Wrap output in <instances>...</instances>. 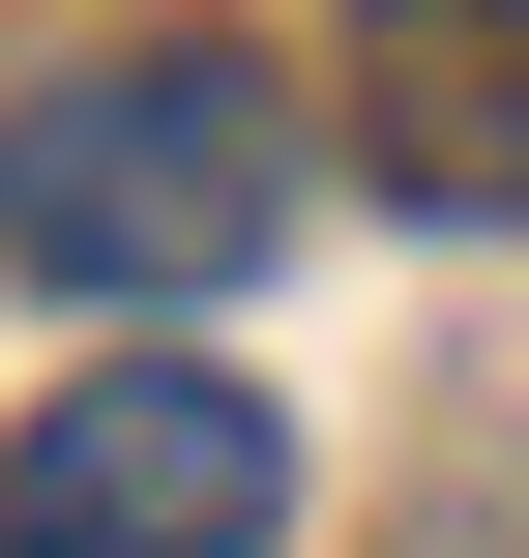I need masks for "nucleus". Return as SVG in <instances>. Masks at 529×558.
<instances>
[{
	"mask_svg": "<svg viewBox=\"0 0 529 558\" xmlns=\"http://www.w3.org/2000/svg\"><path fill=\"white\" fill-rule=\"evenodd\" d=\"M265 530H294V412L206 353H88L0 441V558H265Z\"/></svg>",
	"mask_w": 529,
	"mask_h": 558,
	"instance_id": "obj_2",
	"label": "nucleus"
},
{
	"mask_svg": "<svg viewBox=\"0 0 529 558\" xmlns=\"http://www.w3.org/2000/svg\"><path fill=\"white\" fill-rule=\"evenodd\" d=\"M324 118L383 206H529V0H353Z\"/></svg>",
	"mask_w": 529,
	"mask_h": 558,
	"instance_id": "obj_3",
	"label": "nucleus"
},
{
	"mask_svg": "<svg viewBox=\"0 0 529 558\" xmlns=\"http://www.w3.org/2000/svg\"><path fill=\"white\" fill-rule=\"evenodd\" d=\"M265 235H294V88L206 59V29L0 118V265H29V294H118V324H147V294H236Z\"/></svg>",
	"mask_w": 529,
	"mask_h": 558,
	"instance_id": "obj_1",
	"label": "nucleus"
}]
</instances>
